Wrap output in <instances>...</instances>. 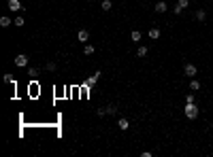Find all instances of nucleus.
<instances>
[{
	"label": "nucleus",
	"instance_id": "obj_8",
	"mask_svg": "<svg viewBox=\"0 0 213 157\" xmlns=\"http://www.w3.org/2000/svg\"><path fill=\"white\" fill-rule=\"evenodd\" d=\"M117 127L121 130V132H126V130L130 127V123H128V119H124V117H121V119L117 121Z\"/></svg>",
	"mask_w": 213,
	"mask_h": 157
},
{
	"label": "nucleus",
	"instance_id": "obj_12",
	"mask_svg": "<svg viewBox=\"0 0 213 157\" xmlns=\"http://www.w3.org/2000/svg\"><path fill=\"white\" fill-rule=\"evenodd\" d=\"M149 38H151V40H158V38H160V30H158V28H151V30H149Z\"/></svg>",
	"mask_w": 213,
	"mask_h": 157
},
{
	"label": "nucleus",
	"instance_id": "obj_11",
	"mask_svg": "<svg viewBox=\"0 0 213 157\" xmlns=\"http://www.w3.org/2000/svg\"><path fill=\"white\" fill-rule=\"evenodd\" d=\"M11 24H13L11 17H7V15H4V17H0V25H2V28H9Z\"/></svg>",
	"mask_w": 213,
	"mask_h": 157
},
{
	"label": "nucleus",
	"instance_id": "obj_13",
	"mask_svg": "<svg viewBox=\"0 0 213 157\" xmlns=\"http://www.w3.org/2000/svg\"><path fill=\"white\" fill-rule=\"evenodd\" d=\"M100 9H102V11H111V9H113V2H111V0H102Z\"/></svg>",
	"mask_w": 213,
	"mask_h": 157
},
{
	"label": "nucleus",
	"instance_id": "obj_18",
	"mask_svg": "<svg viewBox=\"0 0 213 157\" xmlns=\"http://www.w3.org/2000/svg\"><path fill=\"white\" fill-rule=\"evenodd\" d=\"M196 19H198V21H205V19H207V13L202 11V9H201V11H196Z\"/></svg>",
	"mask_w": 213,
	"mask_h": 157
},
{
	"label": "nucleus",
	"instance_id": "obj_23",
	"mask_svg": "<svg viewBox=\"0 0 213 157\" xmlns=\"http://www.w3.org/2000/svg\"><path fill=\"white\" fill-rule=\"evenodd\" d=\"M28 74H30V76H36V74H38V70H36V68H30V72H28Z\"/></svg>",
	"mask_w": 213,
	"mask_h": 157
},
{
	"label": "nucleus",
	"instance_id": "obj_7",
	"mask_svg": "<svg viewBox=\"0 0 213 157\" xmlns=\"http://www.w3.org/2000/svg\"><path fill=\"white\" fill-rule=\"evenodd\" d=\"M98 79H100V70H98V72H94L92 76H87V79H85V85H87V87H92V85L98 83Z\"/></svg>",
	"mask_w": 213,
	"mask_h": 157
},
{
	"label": "nucleus",
	"instance_id": "obj_20",
	"mask_svg": "<svg viewBox=\"0 0 213 157\" xmlns=\"http://www.w3.org/2000/svg\"><path fill=\"white\" fill-rule=\"evenodd\" d=\"M47 70H49V72H53V70H56V64H53V62H47Z\"/></svg>",
	"mask_w": 213,
	"mask_h": 157
},
{
	"label": "nucleus",
	"instance_id": "obj_15",
	"mask_svg": "<svg viewBox=\"0 0 213 157\" xmlns=\"http://www.w3.org/2000/svg\"><path fill=\"white\" fill-rule=\"evenodd\" d=\"M147 53H149V49H147V47H139V49H136V55H139V58H145Z\"/></svg>",
	"mask_w": 213,
	"mask_h": 157
},
{
	"label": "nucleus",
	"instance_id": "obj_1",
	"mask_svg": "<svg viewBox=\"0 0 213 157\" xmlns=\"http://www.w3.org/2000/svg\"><path fill=\"white\" fill-rule=\"evenodd\" d=\"M198 113H201V110H198V106H196L194 102H186V106H183V115H186L188 119H196Z\"/></svg>",
	"mask_w": 213,
	"mask_h": 157
},
{
	"label": "nucleus",
	"instance_id": "obj_22",
	"mask_svg": "<svg viewBox=\"0 0 213 157\" xmlns=\"http://www.w3.org/2000/svg\"><path fill=\"white\" fill-rule=\"evenodd\" d=\"M194 100H196V98H194V94H188V96H186V102H194Z\"/></svg>",
	"mask_w": 213,
	"mask_h": 157
},
{
	"label": "nucleus",
	"instance_id": "obj_10",
	"mask_svg": "<svg viewBox=\"0 0 213 157\" xmlns=\"http://www.w3.org/2000/svg\"><path fill=\"white\" fill-rule=\"evenodd\" d=\"M130 38H132V43H139L143 38V34H141V30H132V34H130Z\"/></svg>",
	"mask_w": 213,
	"mask_h": 157
},
{
	"label": "nucleus",
	"instance_id": "obj_4",
	"mask_svg": "<svg viewBox=\"0 0 213 157\" xmlns=\"http://www.w3.org/2000/svg\"><path fill=\"white\" fill-rule=\"evenodd\" d=\"M15 66H17V68H24V66H28V55L19 53V55L15 58Z\"/></svg>",
	"mask_w": 213,
	"mask_h": 157
},
{
	"label": "nucleus",
	"instance_id": "obj_9",
	"mask_svg": "<svg viewBox=\"0 0 213 157\" xmlns=\"http://www.w3.org/2000/svg\"><path fill=\"white\" fill-rule=\"evenodd\" d=\"M154 9H156V13H166V9H168V7H166V2H164V0H160V2L156 4Z\"/></svg>",
	"mask_w": 213,
	"mask_h": 157
},
{
	"label": "nucleus",
	"instance_id": "obj_3",
	"mask_svg": "<svg viewBox=\"0 0 213 157\" xmlns=\"http://www.w3.org/2000/svg\"><path fill=\"white\" fill-rule=\"evenodd\" d=\"M188 7H190V0H179L177 4H175V9H173V13H175V15H181Z\"/></svg>",
	"mask_w": 213,
	"mask_h": 157
},
{
	"label": "nucleus",
	"instance_id": "obj_16",
	"mask_svg": "<svg viewBox=\"0 0 213 157\" xmlns=\"http://www.w3.org/2000/svg\"><path fill=\"white\" fill-rule=\"evenodd\" d=\"M190 89H192V91H198V89H201V83H198L196 79H192V83H190Z\"/></svg>",
	"mask_w": 213,
	"mask_h": 157
},
{
	"label": "nucleus",
	"instance_id": "obj_21",
	"mask_svg": "<svg viewBox=\"0 0 213 157\" xmlns=\"http://www.w3.org/2000/svg\"><path fill=\"white\" fill-rule=\"evenodd\" d=\"M96 115H98V117H105L106 110H105V109H98V110H96Z\"/></svg>",
	"mask_w": 213,
	"mask_h": 157
},
{
	"label": "nucleus",
	"instance_id": "obj_5",
	"mask_svg": "<svg viewBox=\"0 0 213 157\" xmlns=\"http://www.w3.org/2000/svg\"><path fill=\"white\" fill-rule=\"evenodd\" d=\"M77 40H79V43H87V40H90V32H87L85 28H81V30L77 32Z\"/></svg>",
	"mask_w": 213,
	"mask_h": 157
},
{
	"label": "nucleus",
	"instance_id": "obj_19",
	"mask_svg": "<svg viewBox=\"0 0 213 157\" xmlns=\"http://www.w3.org/2000/svg\"><path fill=\"white\" fill-rule=\"evenodd\" d=\"M24 24H26V21H24V17H15V19H13V25H17V28H22Z\"/></svg>",
	"mask_w": 213,
	"mask_h": 157
},
{
	"label": "nucleus",
	"instance_id": "obj_6",
	"mask_svg": "<svg viewBox=\"0 0 213 157\" xmlns=\"http://www.w3.org/2000/svg\"><path fill=\"white\" fill-rule=\"evenodd\" d=\"M7 7H9V11H22V9H24L19 0H9V2H7Z\"/></svg>",
	"mask_w": 213,
	"mask_h": 157
},
{
	"label": "nucleus",
	"instance_id": "obj_14",
	"mask_svg": "<svg viewBox=\"0 0 213 157\" xmlns=\"http://www.w3.org/2000/svg\"><path fill=\"white\" fill-rule=\"evenodd\" d=\"M105 110H106V115H115V113H117V106H115V104H106Z\"/></svg>",
	"mask_w": 213,
	"mask_h": 157
},
{
	"label": "nucleus",
	"instance_id": "obj_17",
	"mask_svg": "<svg viewBox=\"0 0 213 157\" xmlns=\"http://www.w3.org/2000/svg\"><path fill=\"white\" fill-rule=\"evenodd\" d=\"M94 51H96L94 45H85V47H83V53H85V55H92Z\"/></svg>",
	"mask_w": 213,
	"mask_h": 157
},
{
	"label": "nucleus",
	"instance_id": "obj_2",
	"mask_svg": "<svg viewBox=\"0 0 213 157\" xmlns=\"http://www.w3.org/2000/svg\"><path fill=\"white\" fill-rule=\"evenodd\" d=\"M183 74L190 76V79H194V76L198 74V68H196L194 64H186V66H183Z\"/></svg>",
	"mask_w": 213,
	"mask_h": 157
}]
</instances>
